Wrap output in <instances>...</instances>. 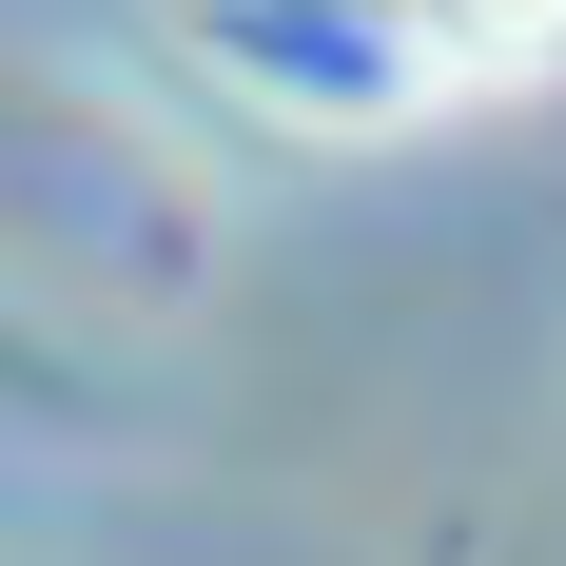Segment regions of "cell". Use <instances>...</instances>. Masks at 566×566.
<instances>
[{"label": "cell", "mask_w": 566, "mask_h": 566, "mask_svg": "<svg viewBox=\"0 0 566 566\" xmlns=\"http://www.w3.org/2000/svg\"><path fill=\"white\" fill-rule=\"evenodd\" d=\"M196 20H254V0H196ZM274 98L313 117H410V98H527L566 78V0H313L274 40H234Z\"/></svg>", "instance_id": "cell-1"}]
</instances>
